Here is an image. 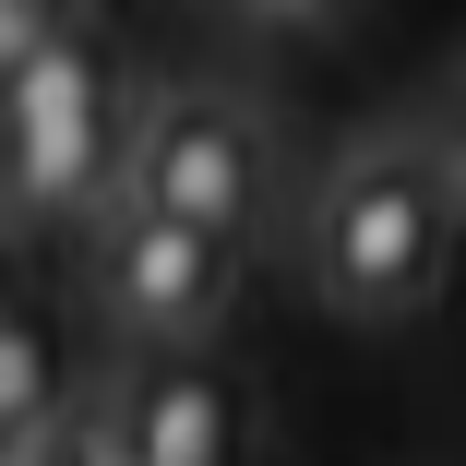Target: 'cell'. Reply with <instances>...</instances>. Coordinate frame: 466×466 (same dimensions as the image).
<instances>
[{
    "label": "cell",
    "instance_id": "cell-9",
    "mask_svg": "<svg viewBox=\"0 0 466 466\" xmlns=\"http://www.w3.org/2000/svg\"><path fill=\"white\" fill-rule=\"evenodd\" d=\"M228 13H251V25H323V13H347V0H228Z\"/></svg>",
    "mask_w": 466,
    "mask_h": 466
},
{
    "label": "cell",
    "instance_id": "cell-10",
    "mask_svg": "<svg viewBox=\"0 0 466 466\" xmlns=\"http://www.w3.org/2000/svg\"><path fill=\"white\" fill-rule=\"evenodd\" d=\"M442 167L466 179V96H454V120H442Z\"/></svg>",
    "mask_w": 466,
    "mask_h": 466
},
{
    "label": "cell",
    "instance_id": "cell-5",
    "mask_svg": "<svg viewBox=\"0 0 466 466\" xmlns=\"http://www.w3.org/2000/svg\"><path fill=\"white\" fill-rule=\"evenodd\" d=\"M120 407H132L144 466H239V383L192 347H144Z\"/></svg>",
    "mask_w": 466,
    "mask_h": 466
},
{
    "label": "cell",
    "instance_id": "cell-3",
    "mask_svg": "<svg viewBox=\"0 0 466 466\" xmlns=\"http://www.w3.org/2000/svg\"><path fill=\"white\" fill-rule=\"evenodd\" d=\"M96 299L132 347H204L239 299V239L192 228V216H167L144 204L132 179L96 204Z\"/></svg>",
    "mask_w": 466,
    "mask_h": 466
},
{
    "label": "cell",
    "instance_id": "cell-7",
    "mask_svg": "<svg viewBox=\"0 0 466 466\" xmlns=\"http://www.w3.org/2000/svg\"><path fill=\"white\" fill-rule=\"evenodd\" d=\"M13 466H144V442H132V407H120V395H96V407L48 419Z\"/></svg>",
    "mask_w": 466,
    "mask_h": 466
},
{
    "label": "cell",
    "instance_id": "cell-6",
    "mask_svg": "<svg viewBox=\"0 0 466 466\" xmlns=\"http://www.w3.org/2000/svg\"><path fill=\"white\" fill-rule=\"evenodd\" d=\"M48 419H60V335H48V311L13 299L0 311V442L25 454Z\"/></svg>",
    "mask_w": 466,
    "mask_h": 466
},
{
    "label": "cell",
    "instance_id": "cell-1",
    "mask_svg": "<svg viewBox=\"0 0 466 466\" xmlns=\"http://www.w3.org/2000/svg\"><path fill=\"white\" fill-rule=\"evenodd\" d=\"M454 228H466V179L442 167V144H359V156H335L323 204H311V275L335 311L407 323L442 299Z\"/></svg>",
    "mask_w": 466,
    "mask_h": 466
},
{
    "label": "cell",
    "instance_id": "cell-8",
    "mask_svg": "<svg viewBox=\"0 0 466 466\" xmlns=\"http://www.w3.org/2000/svg\"><path fill=\"white\" fill-rule=\"evenodd\" d=\"M48 25H72V0H0V48H25V36H48Z\"/></svg>",
    "mask_w": 466,
    "mask_h": 466
},
{
    "label": "cell",
    "instance_id": "cell-4",
    "mask_svg": "<svg viewBox=\"0 0 466 466\" xmlns=\"http://www.w3.org/2000/svg\"><path fill=\"white\" fill-rule=\"evenodd\" d=\"M132 192L216 228V239H251V216L275 192V156H263L251 108H228V96H156L132 132Z\"/></svg>",
    "mask_w": 466,
    "mask_h": 466
},
{
    "label": "cell",
    "instance_id": "cell-2",
    "mask_svg": "<svg viewBox=\"0 0 466 466\" xmlns=\"http://www.w3.org/2000/svg\"><path fill=\"white\" fill-rule=\"evenodd\" d=\"M13 96H0V144H13V216H96L132 156H120V120H108V72L72 25L0 48Z\"/></svg>",
    "mask_w": 466,
    "mask_h": 466
}]
</instances>
